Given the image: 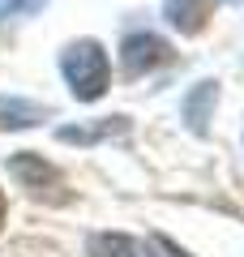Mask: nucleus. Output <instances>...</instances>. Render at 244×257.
<instances>
[{
    "label": "nucleus",
    "mask_w": 244,
    "mask_h": 257,
    "mask_svg": "<svg viewBox=\"0 0 244 257\" xmlns=\"http://www.w3.org/2000/svg\"><path fill=\"white\" fill-rule=\"evenodd\" d=\"M60 69H64L69 90L77 94L81 103L103 99V90H107V56H103V47L94 43V39L69 43V47H64V56H60Z\"/></svg>",
    "instance_id": "obj_1"
},
{
    "label": "nucleus",
    "mask_w": 244,
    "mask_h": 257,
    "mask_svg": "<svg viewBox=\"0 0 244 257\" xmlns=\"http://www.w3.org/2000/svg\"><path fill=\"white\" fill-rule=\"evenodd\" d=\"M218 103V86L214 82H201L197 90L184 99V120H189L193 133H206V120H210V107Z\"/></svg>",
    "instance_id": "obj_7"
},
{
    "label": "nucleus",
    "mask_w": 244,
    "mask_h": 257,
    "mask_svg": "<svg viewBox=\"0 0 244 257\" xmlns=\"http://www.w3.org/2000/svg\"><path fill=\"white\" fill-rule=\"evenodd\" d=\"M39 9H43V0H0V18H26Z\"/></svg>",
    "instance_id": "obj_9"
},
{
    "label": "nucleus",
    "mask_w": 244,
    "mask_h": 257,
    "mask_svg": "<svg viewBox=\"0 0 244 257\" xmlns=\"http://www.w3.org/2000/svg\"><path fill=\"white\" fill-rule=\"evenodd\" d=\"M210 13H214L210 0H167V5H163V18L172 22L180 35H197V30H206Z\"/></svg>",
    "instance_id": "obj_4"
},
{
    "label": "nucleus",
    "mask_w": 244,
    "mask_h": 257,
    "mask_svg": "<svg viewBox=\"0 0 244 257\" xmlns=\"http://www.w3.org/2000/svg\"><path fill=\"white\" fill-rule=\"evenodd\" d=\"M52 116V107L43 103H30V99H5L0 94V128H35Z\"/></svg>",
    "instance_id": "obj_5"
},
{
    "label": "nucleus",
    "mask_w": 244,
    "mask_h": 257,
    "mask_svg": "<svg viewBox=\"0 0 244 257\" xmlns=\"http://www.w3.org/2000/svg\"><path fill=\"white\" fill-rule=\"evenodd\" d=\"M9 172L22 180V189H30V197H39V202L47 206H64L73 197L69 184H64V176L56 172L52 163H47L43 155H30V150H22V155L9 159Z\"/></svg>",
    "instance_id": "obj_2"
},
{
    "label": "nucleus",
    "mask_w": 244,
    "mask_h": 257,
    "mask_svg": "<svg viewBox=\"0 0 244 257\" xmlns=\"http://www.w3.org/2000/svg\"><path fill=\"white\" fill-rule=\"evenodd\" d=\"M125 128H129L125 116H107L94 128H60V142H99V138H107V133H125Z\"/></svg>",
    "instance_id": "obj_8"
},
{
    "label": "nucleus",
    "mask_w": 244,
    "mask_h": 257,
    "mask_svg": "<svg viewBox=\"0 0 244 257\" xmlns=\"http://www.w3.org/2000/svg\"><path fill=\"white\" fill-rule=\"evenodd\" d=\"M167 60H172V47L163 43L159 35H129L120 43V64H125L129 77H142V73H150V69H159Z\"/></svg>",
    "instance_id": "obj_3"
},
{
    "label": "nucleus",
    "mask_w": 244,
    "mask_h": 257,
    "mask_svg": "<svg viewBox=\"0 0 244 257\" xmlns=\"http://www.w3.org/2000/svg\"><path fill=\"white\" fill-rule=\"evenodd\" d=\"M0 223H5V197H0Z\"/></svg>",
    "instance_id": "obj_11"
},
{
    "label": "nucleus",
    "mask_w": 244,
    "mask_h": 257,
    "mask_svg": "<svg viewBox=\"0 0 244 257\" xmlns=\"http://www.w3.org/2000/svg\"><path fill=\"white\" fill-rule=\"evenodd\" d=\"M146 253H150V257H189L180 244H172L167 236H150V240H146Z\"/></svg>",
    "instance_id": "obj_10"
},
{
    "label": "nucleus",
    "mask_w": 244,
    "mask_h": 257,
    "mask_svg": "<svg viewBox=\"0 0 244 257\" xmlns=\"http://www.w3.org/2000/svg\"><path fill=\"white\" fill-rule=\"evenodd\" d=\"M90 257H150L146 253V240H133V236H111V231H103V236H90Z\"/></svg>",
    "instance_id": "obj_6"
}]
</instances>
